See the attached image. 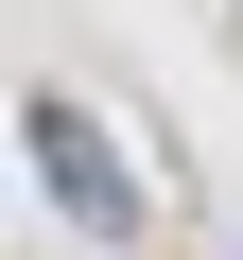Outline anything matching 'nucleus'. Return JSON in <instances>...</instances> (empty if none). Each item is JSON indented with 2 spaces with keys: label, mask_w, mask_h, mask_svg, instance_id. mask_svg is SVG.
I'll list each match as a JSON object with an SVG mask.
<instances>
[{
  "label": "nucleus",
  "mask_w": 243,
  "mask_h": 260,
  "mask_svg": "<svg viewBox=\"0 0 243 260\" xmlns=\"http://www.w3.org/2000/svg\"><path fill=\"white\" fill-rule=\"evenodd\" d=\"M18 156H35L52 225H87V243H139V225H157V174L122 156V139H104V104H70V87L18 104Z\"/></svg>",
  "instance_id": "f257e3e1"
}]
</instances>
